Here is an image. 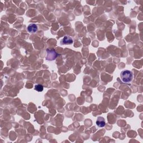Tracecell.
Wrapping results in <instances>:
<instances>
[{"mask_svg":"<svg viewBox=\"0 0 143 143\" xmlns=\"http://www.w3.org/2000/svg\"><path fill=\"white\" fill-rule=\"evenodd\" d=\"M120 78L124 83H128L132 81L133 79V73L129 70L122 71L120 74Z\"/></svg>","mask_w":143,"mask_h":143,"instance_id":"6da1fadb","label":"cell"},{"mask_svg":"<svg viewBox=\"0 0 143 143\" xmlns=\"http://www.w3.org/2000/svg\"><path fill=\"white\" fill-rule=\"evenodd\" d=\"M46 54H47L46 56V59L47 61H54L58 56V54L56 53L54 49H47Z\"/></svg>","mask_w":143,"mask_h":143,"instance_id":"7a4b0ae2","label":"cell"},{"mask_svg":"<svg viewBox=\"0 0 143 143\" xmlns=\"http://www.w3.org/2000/svg\"><path fill=\"white\" fill-rule=\"evenodd\" d=\"M96 124L98 127H103L106 125V121L105 118L102 117H98L96 122Z\"/></svg>","mask_w":143,"mask_h":143,"instance_id":"3957f363","label":"cell"},{"mask_svg":"<svg viewBox=\"0 0 143 143\" xmlns=\"http://www.w3.org/2000/svg\"><path fill=\"white\" fill-rule=\"evenodd\" d=\"M61 43L64 45L72 44L73 43V40L72 39V38L65 36V37H64V38L63 39V40L61 41Z\"/></svg>","mask_w":143,"mask_h":143,"instance_id":"277c9868","label":"cell"},{"mask_svg":"<svg viewBox=\"0 0 143 143\" xmlns=\"http://www.w3.org/2000/svg\"><path fill=\"white\" fill-rule=\"evenodd\" d=\"M28 30L30 33H35L38 30V26L35 23H31L28 26Z\"/></svg>","mask_w":143,"mask_h":143,"instance_id":"5b68a950","label":"cell"},{"mask_svg":"<svg viewBox=\"0 0 143 143\" xmlns=\"http://www.w3.org/2000/svg\"><path fill=\"white\" fill-rule=\"evenodd\" d=\"M35 89L38 92H42L44 89V87L41 85H37L35 86Z\"/></svg>","mask_w":143,"mask_h":143,"instance_id":"8992f818","label":"cell"}]
</instances>
